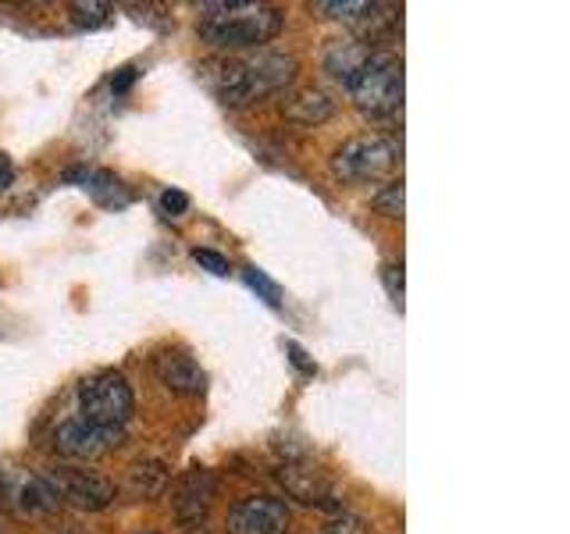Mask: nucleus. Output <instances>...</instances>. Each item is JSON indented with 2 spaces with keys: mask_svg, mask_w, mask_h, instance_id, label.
Segmentation results:
<instances>
[{
  "mask_svg": "<svg viewBox=\"0 0 570 534\" xmlns=\"http://www.w3.org/2000/svg\"><path fill=\"white\" fill-rule=\"evenodd\" d=\"M382 281H385L392 303H396V307L403 310V264H385L382 267Z\"/></svg>",
  "mask_w": 570,
  "mask_h": 534,
  "instance_id": "nucleus-22",
  "label": "nucleus"
},
{
  "mask_svg": "<svg viewBox=\"0 0 570 534\" xmlns=\"http://www.w3.org/2000/svg\"><path fill=\"white\" fill-rule=\"evenodd\" d=\"M4 495H8V506L22 516H50L58 510V495L47 485L43 474H29V471H14L4 481Z\"/></svg>",
  "mask_w": 570,
  "mask_h": 534,
  "instance_id": "nucleus-12",
  "label": "nucleus"
},
{
  "mask_svg": "<svg viewBox=\"0 0 570 534\" xmlns=\"http://www.w3.org/2000/svg\"><path fill=\"white\" fill-rule=\"evenodd\" d=\"M275 477L296 503L314 506V510H328V513H343V492H338L335 481L325 477V471H317L311 459L278 463Z\"/></svg>",
  "mask_w": 570,
  "mask_h": 534,
  "instance_id": "nucleus-7",
  "label": "nucleus"
},
{
  "mask_svg": "<svg viewBox=\"0 0 570 534\" xmlns=\"http://www.w3.org/2000/svg\"><path fill=\"white\" fill-rule=\"evenodd\" d=\"M282 115L293 125H325L335 115V100L325 93V89H296L282 100Z\"/></svg>",
  "mask_w": 570,
  "mask_h": 534,
  "instance_id": "nucleus-14",
  "label": "nucleus"
},
{
  "mask_svg": "<svg viewBox=\"0 0 570 534\" xmlns=\"http://www.w3.org/2000/svg\"><path fill=\"white\" fill-rule=\"evenodd\" d=\"M296 79V58L282 50H257L246 58H210L200 65V82L225 107H246L275 97Z\"/></svg>",
  "mask_w": 570,
  "mask_h": 534,
  "instance_id": "nucleus-1",
  "label": "nucleus"
},
{
  "mask_svg": "<svg viewBox=\"0 0 570 534\" xmlns=\"http://www.w3.org/2000/svg\"><path fill=\"white\" fill-rule=\"evenodd\" d=\"M132 385L118 370H100L79 388V421L100 427V432H121L132 421Z\"/></svg>",
  "mask_w": 570,
  "mask_h": 534,
  "instance_id": "nucleus-3",
  "label": "nucleus"
},
{
  "mask_svg": "<svg viewBox=\"0 0 570 534\" xmlns=\"http://www.w3.org/2000/svg\"><path fill=\"white\" fill-rule=\"evenodd\" d=\"M136 79H139V68H136V65H125V68H118V71H115V79H111V93H115V97L129 93Z\"/></svg>",
  "mask_w": 570,
  "mask_h": 534,
  "instance_id": "nucleus-26",
  "label": "nucleus"
},
{
  "mask_svg": "<svg viewBox=\"0 0 570 534\" xmlns=\"http://www.w3.org/2000/svg\"><path fill=\"white\" fill-rule=\"evenodd\" d=\"M214 495H218V477L207 467H189L183 477L175 481L171 488V510H175V521L183 527H200L204 516L214 503Z\"/></svg>",
  "mask_w": 570,
  "mask_h": 534,
  "instance_id": "nucleus-8",
  "label": "nucleus"
},
{
  "mask_svg": "<svg viewBox=\"0 0 570 534\" xmlns=\"http://www.w3.org/2000/svg\"><path fill=\"white\" fill-rule=\"evenodd\" d=\"M243 278H246L249 289H254L267 303V307H282V289L261 271V267H243Z\"/></svg>",
  "mask_w": 570,
  "mask_h": 534,
  "instance_id": "nucleus-19",
  "label": "nucleus"
},
{
  "mask_svg": "<svg viewBox=\"0 0 570 534\" xmlns=\"http://www.w3.org/2000/svg\"><path fill=\"white\" fill-rule=\"evenodd\" d=\"M86 189L94 192V200L100 207H129L132 204V192L125 189L111 171H94V175H89Z\"/></svg>",
  "mask_w": 570,
  "mask_h": 534,
  "instance_id": "nucleus-16",
  "label": "nucleus"
},
{
  "mask_svg": "<svg viewBox=\"0 0 570 534\" xmlns=\"http://www.w3.org/2000/svg\"><path fill=\"white\" fill-rule=\"evenodd\" d=\"M285 353H289V360H293V367H296L299 374H307V378H314V374H317V364L307 356V349H303L299 343H285Z\"/></svg>",
  "mask_w": 570,
  "mask_h": 534,
  "instance_id": "nucleus-25",
  "label": "nucleus"
},
{
  "mask_svg": "<svg viewBox=\"0 0 570 534\" xmlns=\"http://www.w3.org/2000/svg\"><path fill=\"white\" fill-rule=\"evenodd\" d=\"M346 89L356 103V111H364L371 118L396 115L403 111V61L396 53L379 50Z\"/></svg>",
  "mask_w": 570,
  "mask_h": 534,
  "instance_id": "nucleus-4",
  "label": "nucleus"
},
{
  "mask_svg": "<svg viewBox=\"0 0 570 534\" xmlns=\"http://www.w3.org/2000/svg\"><path fill=\"white\" fill-rule=\"evenodd\" d=\"M400 165V147L385 136H353L332 154V171L350 186H367Z\"/></svg>",
  "mask_w": 570,
  "mask_h": 534,
  "instance_id": "nucleus-5",
  "label": "nucleus"
},
{
  "mask_svg": "<svg viewBox=\"0 0 570 534\" xmlns=\"http://www.w3.org/2000/svg\"><path fill=\"white\" fill-rule=\"evenodd\" d=\"M160 210H165L168 218H183V214L189 210V196L183 189H165L160 192Z\"/></svg>",
  "mask_w": 570,
  "mask_h": 534,
  "instance_id": "nucleus-23",
  "label": "nucleus"
},
{
  "mask_svg": "<svg viewBox=\"0 0 570 534\" xmlns=\"http://www.w3.org/2000/svg\"><path fill=\"white\" fill-rule=\"evenodd\" d=\"M225 531L228 534H285L289 531V510H285L282 498L249 495L228 510Z\"/></svg>",
  "mask_w": 570,
  "mask_h": 534,
  "instance_id": "nucleus-9",
  "label": "nucleus"
},
{
  "mask_svg": "<svg viewBox=\"0 0 570 534\" xmlns=\"http://www.w3.org/2000/svg\"><path fill=\"white\" fill-rule=\"evenodd\" d=\"M314 11H317V14H325V18H332V22L361 26L364 18H367V11H371V4H367V0H317Z\"/></svg>",
  "mask_w": 570,
  "mask_h": 534,
  "instance_id": "nucleus-17",
  "label": "nucleus"
},
{
  "mask_svg": "<svg viewBox=\"0 0 570 534\" xmlns=\"http://www.w3.org/2000/svg\"><path fill=\"white\" fill-rule=\"evenodd\" d=\"M121 438H125L121 432H100V427L71 417V421H61L58 432H53V449H58L61 456H68V459H82L86 463V459H100L111 449H118Z\"/></svg>",
  "mask_w": 570,
  "mask_h": 534,
  "instance_id": "nucleus-10",
  "label": "nucleus"
},
{
  "mask_svg": "<svg viewBox=\"0 0 570 534\" xmlns=\"http://www.w3.org/2000/svg\"><path fill=\"white\" fill-rule=\"evenodd\" d=\"M379 53V47L367 43L364 36H343V40H332L325 47V53H321V65H325V71L335 79L350 86L356 76L364 71V65Z\"/></svg>",
  "mask_w": 570,
  "mask_h": 534,
  "instance_id": "nucleus-13",
  "label": "nucleus"
},
{
  "mask_svg": "<svg viewBox=\"0 0 570 534\" xmlns=\"http://www.w3.org/2000/svg\"><path fill=\"white\" fill-rule=\"evenodd\" d=\"M11 182H14V165L4 154H0V189H8Z\"/></svg>",
  "mask_w": 570,
  "mask_h": 534,
  "instance_id": "nucleus-27",
  "label": "nucleus"
},
{
  "mask_svg": "<svg viewBox=\"0 0 570 534\" xmlns=\"http://www.w3.org/2000/svg\"><path fill=\"white\" fill-rule=\"evenodd\" d=\"M154 374L175 396H204L207 392V370L193 360L186 349H157L154 353Z\"/></svg>",
  "mask_w": 570,
  "mask_h": 534,
  "instance_id": "nucleus-11",
  "label": "nucleus"
},
{
  "mask_svg": "<svg viewBox=\"0 0 570 534\" xmlns=\"http://www.w3.org/2000/svg\"><path fill=\"white\" fill-rule=\"evenodd\" d=\"M47 485L58 495V503H68L82 513H104L115 506L118 488L115 481H107L97 471H86V467H50L43 471Z\"/></svg>",
  "mask_w": 570,
  "mask_h": 534,
  "instance_id": "nucleus-6",
  "label": "nucleus"
},
{
  "mask_svg": "<svg viewBox=\"0 0 570 534\" xmlns=\"http://www.w3.org/2000/svg\"><path fill=\"white\" fill-rule=\"evenodd\" d=\"M285 26V14L254 0H207L200 4L196 32L214 50H249L272 43Z\"/></svg>",
  "mask_w": 570,
  "mask_h": 534,
  "instance_id": "nucleus-2",
  "label": "nucleus"
},
{
  "mask_svg": "<svg viewBox=\"0 0 570 534\" xmlns=\"http://www.w3.org/2000/svg\"><path fill=\"white\" fill-rule=\"evenodd\" d=\"M71 22L82 26V29H100L107 22V14H111V8L107 4H97V0H86V4H71Z\"/></svg>",
  "mask_w": 570,
  "mask_h": 534,
  "instance_id": "nucleus-20",
  "label": "nucleus"
},
{
  "mask_svg": "<svg viewBox=\"0 0 570 534\" xmlns=\"http://www.w3.org/2000/svg\"><path fill=\"white\" fill-rule=\"evenodd\" d=\"M321 534H367V524L353 513H335Z\"/></svg>",
  "mask_w": 570,
  "mask_h": 534,
  "instance_id": "nucleus-21",
  "label": "nucleus"
},
{
  "mask_svg": "<svg viewBox=\"0 0 570 534\" xmlns=\"http://www.w3.org/2000/svg\"><path fill=\"white\" fill-rule=\"evenodd\" d=\"M374 210L382 214V218H403V207H406V186L403 182H389L385 189H379L374 192Z\"/></svg>",
  "mask_w": 570,
  "mask_h": 534,
  "instance_id": "nucleus-18",
  "label": "nucleus"
},
{
  "mask_svg": "<svg viewBox=\"0 0 570 534\" xmlns=\"http://www.w3.org/2000/svg\"><path fill=\"white\" fill-rule=\"evenodd\" d=\"M193 260L200 264L204 271L218 275V278H225V275H228V260H225L222 254H214V249H193Z\"/></svg>",
  "mask_w": 570,
  "mask_h": 534,
  "instance_id": "nucleus-24",
  "label": "nucleus"
},
{
  "mask_svg": "<svg viewBox=\"0 0 570 534\" xmlns=\"http://www.w3.org/2000/svg\"><path fill=\"white\" fill-rule=\"evenodd\" d=\"M171 485V471L165 459H139L125 474V495L136 498V503H150V498L165 495Z\"/></svg>",
  "mask_w": 570,
  "mask_h": 534,
  "instance_id": "nucleus-15",
  "label": "nucleus"
}]
</instances>
